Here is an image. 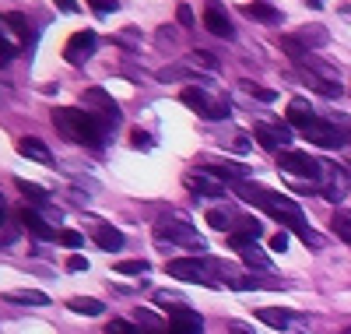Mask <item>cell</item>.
Segmentation results:
<instances>
[{
  "label": "cell",
  "mask_w": 351,
  "mask_h": 334,
  "mask_svg": "<svg viewBox=\"0 0 351 334\" xmlns=\"http://www.w3.org/2000/svg\"><path fill=\"white\" fill-rule=\"evenodd\" d=\"M306 4H313V8H324V0H306Z\"/></svg>",
  "instance_id": "47"
},
{
  "label": "cell",
  "mask_w": 351,
  "mask_h": 334,
  "mask_svg": "<svg viewBox=\"0 0 351 334\" xmlns=\"http://www.w3.org/2000/svg\"><path fill=\"white\" fill-rule=\"evenodd\" d=\"M243 11H246L250 18H256V21H267V25H278V21H281V11L271 8V4H263V0H253V4H246Z\"/></svg>",
  "instance_id": "22"
},
{
  "label": "cell",
  "mask_w": 351,
  "mask_h": 334,
  "mask_svg": "<svg viewBox=\"0 0 351 334\" xmlns=\"http://www.w3.org/2000/svg\"><path fill=\"white\" fill-rule=\"evenodd\" d=\"M176 21H180V25H186V28H190V25H193V11H190L186 4H180V8H176Z\"/></svg>",
  "instance_id": "40"
},
{
  "label": "cell",
  "mask_w": 351,
  "mask_h": 334,
  "mask_svg": "<svg viewBox=\"0 0 351 334\" xmlns=\"http://www.w3.org/2000/svg\"><path fill=\"white\" fill-rule=\"evenodd\" d=\"M324 166L327 162H316L306 151H295V148H285L278 151V169L288 172V176H299V179H319L324 176Z\"/></svg>",
  "instance_id": "5"
},
{
  "label": "cell",
  "mask_w": 351,
  "mask_h": 334,
  "mask_svg": "<svg viewBox=\"0 0 351 334\" xmlns=\"http://www.w3.org/2000/svg\"><path fill=\"white\" fill-rule=\"evenodd\" d=\"M56 8H60L64 14H77L81 8H77V0H56Z\"/></svg>",
  "instance_id": "43"
},
{
  "label": "cell",
  "mask_w": 351,
  "mask_h": 334,
  "mask_svg": "<svg viewBox=\"0 0 351 334\" xmlns=\"http://www.w3.org/2000/svg\"><path fill=\"white\" fill-rule=\"evenodd\" d=\"M232 194L236 197H243L246 204H256V208H263L271 219H278V222H285L291 232H299V229H306V219H302V208L291 201V197H285V194H274V190H267V187H256V183H250V179H243V183H236L232 187Z\"/></svg>",
  "instance_id": "2"
},
{
  "label": "cell",
  "mask_w": 351,
  "mask_h": 334,
  "mask_svg": "<svg viewBox=\"0 0 351 334\" xmlns=\"http://www.w3.org/2000/svg\"><path fill=\"white\" fill-rule=\"evenodd\" d=\"M232 148H236V151H246V148H250L246 134H236V141H232Z\"/></svg>",
  "instance_id": "45"
},
{
  "label": "cell",
  "mask_w": 351,
  "mask_h": 334,
  "mask_svg": "<svg viewBox=\"0 0 351 334\" xmlns=\"http://www.w3.org/2000/svg\"><path fill=\"white\" fill-rule=\"evenodd\" d=\"M67 271H88V260H84L81 254H71V257H67Z\"/></svg>",
  "instance_id": "41"
},
{
  "label": "cell",
  "mask_w": 351,
  "mask_h": 334,
  "mask_svg": "<svg viewBox=\"0 0 351 334\" xmlns=\"http://www.w3.org/2000/svg\"><path fill=\"white\" fill-rule=\"evenodd\" d=\"M56 243H60V247L77 250V247H84V236H81V232H74V229H60V232H56Z\"/></svg>",
  "instance_id": "31"
},
{
  "label": "cell",
  "mask_w": 351,
  "mask_h": 334,
  "mask_svg": "<svg viewBox=\"0 0 351 334\" xmlns=\"http://www.w3.org/2000/svg\"><path fill=\"white\" fill-rule=\"evenodd\" d=\"M0 64H4V60H0Z\"/></svg>",
  "instance_id": "49"
},
{
  "label": "cell",
  "mask_w": 351,
  "mask_h": 334,
  "mask_svg": "<svg viewBox=\"0 0 351 334\" xmlns=\"http://www.w3.org/2000/svg\"><path fill=\"white\" fill-rule=\"evenodd\" d=\"M53 124H56V131H60L67 141L99 148L102 137H106V131H109V124H116V120L99 116L95 109H77V106H71V109H53Z\"/></svg>",
  "instance_id": "1"
},
{
  "label": "cell",
  "mask_w": 351,
  "mask_h": 334,
  "mask_svg": "<svg viewBox=\"0 0 351 334\" xmlns=\"http://www.w3.org/2000/svg\"><path fill=\"white\" fill-rule=\"evenodd\" d=\"M271 250H278V254H285V250H288V232H285V229L271 236Z\"/></svg>",
  "instance_id": "37"
},
{
  "label": "cell",
  "mask_w": 351,
  "mask_h": 334,
  "mask_svg": "<svg viewBox=\"0 0 351 334\" xmlns=\"http://www.w3.org/2000/svg\"><path fill=\"white\" fill-rule=\"evenodd\" d=\"M92 239H95V247H99V250H109V254L123 250V232H120V229H112V225H95Z\"/></svg>",
  "instance_id": "20"
},
{
  "label": "cell",
  "mask_w": 351,
  "mask_h": 334,
  "mask_svg": "<svg viewBox=\"0 0 351 334\" xmlns=\"http://www.w3.org/2000/svg\"><path fill=\"white\" fill-rule=\"evenodd\" d=\"M319 194H324L327 201H334V204H341V201L348 197V183H344V176H341L337 169H330V162L324 166V176H319Z\"/></svg>",
  "instance_id": "13"
},
{
  "label": "cell",
  "mask_w": 351,
  "mask_h": 334,
  "mask_svg": "<svg viewBox=\"0 0 351 334\" xmlns=\"http://www.w3.org/2000/svg\"><path fill=\"white\" fill-rule=\"evenodd\" d=\"M197 116H204V120H225L228 113H232V106L228 102H211L208 99V92H200V88H183V96H180Z\"/></svg>",
  "instance_id": "6"
},
{
  "label": "cell",
  "mask_w": 351,
  "mask_h": 334,
  "mask_svg": "<svg viewBox=\"0 0 351 334\" xmlns=\"http://www.w3.org/2000/svg\"><path fill=\"white\" fill-rule=\"evenodd\" d=\"M18 151H21L25 159L39 162V166H53V151H49L39 137H21V141H18Z\"/></svg>",
  "instance_id": "19"
},
{
  "label": "cell",
  "mask_w": 351,
  "mask_h": 334,
  "mask_svg": "<svg viewBox=\"0 0 351 334\" xmlns=\"http://www.w3.org/2000/svg\"><path fill=\"white\" fill-rule=\"evenodd\" d=\"M204 28H208L211 36H218V39H232V36H236V28H232L228 14L218 4H208V11H204Z\"/></svg>",
  "instance_id": "15"
},
{
  "label": "cell",
  "mask_w": 351,
  "mask_h": 334,
  "mask_svg": "<svg viewBox=\"0 0 351 334\" xmlns=\"http://www.w3.org/2000/svg\"><path fill=\"white\" fill-rule=\"evenodd\" d=\"M302 134L309 137V144H316V148H327V151H334V148H341V144H344L341 131H337L334 124H327V120H316V124H313V127H306Z\"/></svg>",
  "instance_id": "11"
},
{
  "label": "cell",
  "mask_w": 351,
  "mask_h": 334,
  "mask_svg": "<svg viewBox=\"0 0 351 334\" xmlns=\"http://www.w3.org/2000/svg\"><path fill=\"white\" fill-rule=\"evenodd\" d=\"M190 64H193V67H208V71H215V67H218V56H215L211 49H193V53H190Z\"/></svg>",
  "instance_id": "30"
},
{
  "label": "cell",
  "mask_w": 351,
  "mask_h": 334,
  "mask_svg": "<svg viewBox=\"0 0 351 334\" xmlns=\"http://www.w3.org/2000/svg\"><path fill=\"white\" fill-rule=\"evenodd\" d=\"M344 334H351V327H348V331H344Z\"/></svg>",
  "instance_id": "48"
},
{
  "label": "cell",
  "mask_w": 351,
  "mask_h": 334,
  "mask_svg": "<svg viewBox=\"0 0 351 334\" xmlns=\"http://www.w3.org/2000/svg\"><path fill=\"white\" fill-rule=\"evenodd\" d=\"M330 229H334V236H337V239L351 243V211H334Z\"/></svg>",
  "instance_id": "26"
},
{
  "label": "cell",
  "mask_w": 351,
  "mask_h": 334,
  "mask_svg": "<svg viewBox=\"0 0 351 334\" xmlns=\"http://www.w3.org/2000/svg\"><path fill=\"white\" fill-rule=\"evenodd\" d=\"M0 32H4L18 49L28 43V18L25 14H18V11H8L4 18H0Z\"/></svg>",
  "instance_id": "14"
},
{
  "label": "cell",
  "mask_w": 351,
  "mask_h": 334,
  "mask_svg": "<svg viewBox=\"0 0 351 334\" xmlns=\"http://www.w3.org/2000/svg\"><path fill=\"white\" fill-rule=\"evenodd\" d=\"M130 141H134V148H152V141H148V134H144V131H134Z\"/></svg>",
  "instance_id": "42"
},
{
  "label": "cell",
  "mask_w": 351,
  "mask_h": 334,
  "mask_svg": "<svg viewBox=\"0 0 351 334\" xmlns=\"http://www.w3.org/2000/svg\"><path fill=\"white\" fill-rule=\"evenodd\" d=\"M92 106H99L95 113H102L109 120H120V109H116L112 96H106L102 88H88V92H84V109H92Z\"/></svg>",
  "instance_id": "18"
},
{
  "label": "cell",
  "mask_w": 351,
  "mask_h": 334,
  "mask_svg": "<svg viewBox=\"0 0 351 334\" xmlns=\"http://www.w3.org/2000/svg\"><path fill=\"white\" fill-rule=\"evenodd\" d=\"M228 331H232V334H253V331H250L246 324H239V320H232V324H228Z\"/></svg>",
  "instance_id": "44"
},
{
  "label": "cell",
  "mask_w": 351,
  "mask_h": 334,
  "mask_svg": "<svg viewBox=\"0 0 351 334\" xmlns=\"http://www.w3.org/2000/svg\"><path fill=\"white\" fill-rule=\"evenodd\" d=\"M95 46H99L95 32H74V36L67 39V46H64V60H67L71 67H81L84 60L95 53Z\"/></svg>",
  "instance_id": "7"
},
{
  "label": "cell",
  "mask_w": 351,
  "mask_h": 334,
  "mask_svg": "<svg viewBox=\"0 0 351 334\" xmlns=\"http://www.w3.org/2000/svg\"><path fill=\"white\" fill-rule=\"evenodd\" d=\"M152 236H155V243H162V247H186V250H197V254L208 250L204 239H200V232L183 215H162L152 225Z\"/></svg>",
  "instance_id": "3"
},
{
  "label": "cell",
  "mask_w": 351,
  "mask_h": 334,
  "mask_svg": "<svg viewBox=\"0 0 351 334\" xmlns=\"http://www.w3.org/2000/svg\"><path fill=\"white\" fill-rule=\"evenodd\" d=\"M253 137L263 144V148H271V151H285L291 141V127L288 124H256V131H253Z\"/></svg>",
  "instance_id": "9"
},
{
  "label": "cell",
  "mask_w": 351,
  "mask_h": 334,
  "mask_svg": "<svg viewBox=\"0 0 351 334\" xmlns=\"http://www.w3.org/2000/svg\"><path fill=\"white\" fill-rule=\"evenodd\" d=\"M278 46H281V53H288V60H291V64H299V60L309 53V49H306V46H302L295 36H281V39H278Z\"/></svg>",
  "instance_id": "25"
},
{
  "label": "cell",
  "mask_w": 351,
  "mask_h": 334,
  "mask_svg": "<svg viewBox=\"0 0 351 334\" xmlns=\"http://www.w3.org/2000/svg\"><path fill=\"white\" fill-rule=\"evenodd\" d=\"M183 183H186V190H193V194H200V197H221V194H228V183H221L218 176L204 172V169L186 172V176H183Z\"/></svg>",
  "instance_id": "8"
},
{
  "label": "cell",
  "mask_w": 351,
  "mask_h": 334,
  "mask_svg": "<svg viewBox=\"0 0 351 334\" xmlns=\"http://www.w3.org/2000/svg\"><path fill=\"white\" fill-rule=\"evenodd\" d=\"M228 285H232V289H239V292H246V289H260V282H256V278H250V275H236V278H228Z\"/></svg>",
  "instance_id": "36"
},
{
  "label": "cell",
  "mask_w": 351,
  "mask_h": 334,
  "mask_svg": "<svg viewBox=\"0 0 351 334\" xmlns=\"http://www.w3.org/2000/svg\"><path fill=\"white\" fill-rule=\"evenodd\" d=\"M67 307H71L74 313H81V317H99V313L106 310L99 299H88V296H74V299L67 302Z\"/></svg>",
  "instance_id": "23"
},
{
  "label": "cell",
  "mask_w": 351,
  "mask_h": 334,
  "mask_svg": "<svg viewBox=\"0 0 351 334\" xmlns=\"http://www.w3.org/2000/svg\"><path fill=\"white\" fill-rule=\"evenodd\" d=\"M18 53H21V49H18V46H14V43L4 36V32H0V60L8 64V60H11V56H18Z\"/></svg>",
  "instance_id": "35"
},
{
  "label": "cell",
  "mask_w": 351,
  "mask_h": 334,
  "mask_svg": "<svg viewBox=\"0 0 351 334\" xmlns=\"http://www.w3.org/2000/svg\"><path fill=\"white\" fill-rule=\"evenodd\" d=\"M239 257L250 264V267H271V257L267 254H263L260 247H256V243H250V247H243L239 250Z\"/></svg>",
  "instance_id": "27"
},
{
  "label": "cell",
  "mask_w": 351,
  "mask_h": 334,
  "mask_svg": "<svg viewBox=\"0 0 351 334\" xmlns=\"http://www.w3.org/2000/svg\"><path fill=\"white\" fill-rule=\"evenodd\" d=\"M190 74V67H165V71H158V81H169V78H186Z\"/></svg>",
  "instance_id": "38"
},
{
  "label": "cell",
  "mask_w": 351,
  "mask_h": 334,
  "mask_svg": "<svg viewBox=\"0 0 351 334\" xmlns=\"http://www.w3.org/2000/svg\"><path fill=\"white\" fill-rule=\"evenodd\" d=\"M165 275L169 278H180V282H190V285L218 289V278H215L218 267L208 257H176V260H165Z\"/></svg>",
  "instance_id": "4"
},
{
  "label": "cell",
  "mask_w": 351,
  "mask_h": 334,
  "mask_svg": "<svg viewBox=\"0 0 351 334\" xmlns=\"http://www.w3.org/2000/svg\"><path fill=\"white\" fill-rule=\"evenodd\" d=\"M148 260H116V275H148Z\"/></svg>",
  "instance_id": "29"
},
{
  "label": "cell",
  "mask_w": 351,
  "mask_h": 334,
  "mask_svg": "<svg viewBox=\"0 0 351 334\" xmlns=\"http://www.w3.org/2000/svg\"><path fill=\"white\" fill-rule=\"evenodd\" d=\"M295 39L313 53V46H324V43H327V32H324V28H302V32H299Z\"/></svg>",
  "instance_id": "28"
},
{
  "label": "cell",
  "mask_w": 351,
  "mask_h": 334,
  "mask_svg": "<svg viewBox=\"0 0 351 334\" xmlns=\"http://www.w3.org/2000/svg\"><path fill=\"white\" fill-rule=\"evenodd\" d=\"M285 116H288V127H299V131H306V127L316 124V113H313V106L306 99H291L288 109H285Z\"/></svg>",
  "instance_id": "17"
},
{
  "label": "cell",
  "mask_w": 351,
  "mask_h": 334,
  "mask_svg": "<svg viewBox=\"0 0 351 334\" xmlns=\"http://www.w3.org/2000/svg\"><path fill=\"white\" fill-rule=\"evenodd\" d=\"M14 236H18V229H14V225H8V215H4V201H0V243H14Z\"/></svg>",
  "instance_id": "33"
},
{
  "label": "cell",
  "mask_w": 351,
  "mask_h": 334,
  "mask_svg": "<svg viewBox=\"0 0 351 334\" xmlns=\"http://www.w3.org/2000/svg\"><path fill=\"white\" fill-rule=\"evenodd\" d=\"M243 88H246V92L253 96V99H263V102H274L278 96L271 92V88H260V85H253V81H243Z\"/></svg>",
  "instance_id": "34"
},
{
  "label": "cell",
  "mask_w": 351,
  "mask_h": 334,
  "mask_svg": "<svg viewBox=\"0 0 351 334\" xmlns=\"http://www.w3.org/2000/svg\"><path fill=\"white\" fill-rule=\"evenodd\" d=\"M4 299L21 302V307H49V296L39 289H11V292H4Z\"/></svg>",
  "instance_id": "21"
},
{
  "label": "cell",
  "mask_w": 351,
  "mask_h": 334,
  "mask_svg": "<svg viewBox=\"0 0 351 334\" xmlns=\"http://www.w3.org/2000/svg\"><path fill=\"white\" fill-rule=\"evenodd\" d=\"M165 313H169V327H172L176 334H200V331H204V317H200L197 310H190L186 302H183V307L165 310Z\"/></svg>",
  "instance_id": "10"
},
{
  "label": "cell",
  "mask_w": 351,
  "mask_h": 334,
  "mask_svg": "<svg viewBox=\"0 0 351 334\" xmlns=\"http://www.w3.org/2000/svg\"><path fill=\"white\" fill-rule=\"evenodd\" d=\"M14 187L25 194V201H28V204H39V208H43V204H49V194H46L39 183H28V179H14Z\"/></svg>",
  "instance_id": "24"
},
{
  "label": "cell",
  "mask_w": 351,
  "mask_h": 334,
  "mask_svg": "<svg viewBox=\"0 0 351 334\" xmlns=\"http://www.w3.org/2000/svg\"><path fill=\"white\" fill-rule=\"evenodd\" d=\"M88 4H92L99 14H112L116 11V0H88Z\"/></svg>",
  "instance_id": "39"
},
{
  "label": "cell",
  "mask_w": 351,
  "mask_h": 334,
  "mask_svg": "<svg viewBox=\"0 0 351 334\" xmlns=\"http://www.w3.org/2000/svg\"><path fill=\"white\" fill-rule=\"evenodd\" d=\"M18 222H21V229H28V232H32L36 239H53V236H56V232H53V225H49V222L39 215L36 208H28V204L18 211Z\"/></svg>",
  "instance_id": "16"
},
{
  "label": "cell",
  "mask_w": 351,
  "mask_h": 334,
  "mask_svg": "<svg viewBox=\"0 0 351 334\" xmlns=\"http://www.w3.org/2000/svg\"><path fill=\"white\" fill-rule=\"evenodd\" d=\"M256 320H263L267 327H274V331H285V334H302V324L291 317L288 310H274V307H260L256 310Z\"/></svg>",
  "instance_id": "12"
},
{
  "label": "cell",
  "mask_w": 351,
  "mask_h": 334,
  "mask_svg": "<svg viewBox=\"0 0 351 334\" xmlns=\"http://www.w3.org/2000/svg\"><path fill=\"white\" fill-rule=\"evenodd\" d=\"M148 334H176V331H172V327L165 324V327H158V331H148Z\"/></svg>",
  "instance_id": "46"
},
{
  "label": "cell",
  "mask_w": 351,
  "mask_h": 334,
  "mask_svg": "<svg viewBox=\"0 0 351 334\" xmlns=\"http://www.w3.org/2000/svg\"><path fill=\"white\" fill-rule=\"evenodd\" d=\"M106 334H141V327H134L130 320H109Z\"/></svg>",
  "instance_id": "32"
}]
</instances>
